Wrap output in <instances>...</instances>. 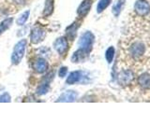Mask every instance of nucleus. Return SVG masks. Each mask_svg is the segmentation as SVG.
I'll use <instances>...</instances> for the list:
<instances>
[{"label":"nucleus","mask_w":150,"mask_h":140,"mask_svg":"<svg viewBox=\"0 0 150 140\" xmlns=\"http://www.w3.org/2000/svg\"><path fill=\"white\" fill-rule=\"evenodd\" d=\"M29 10H27V11H25V12H23L22 15L19 17V19L17 20V23L19 25H23V24H25V22L27 21V19H28V17H29Z\"/></svg>","instance_id":"nucleus-21"},{"label":"nucleus","mask_w":150,"mask_h":140,"mask_svg":"<svg viewBox=\"0 0 150 140\" xmlns=\"http://www.w3.org/2000/svg\"><path fill=\"white\" fill-rule=\"evenodd\" d=\"M50 90V85L48 82H45V83H42L38 87L37 89V93L39 95H43L45 93H47Z\"/></svg>","instance_id":"nucleus-18"},{"label":"nucleus","mask_w":150,"mask_h":140,"mask_svg":"<svg viewBox=\"0 0 150 140\" xmlns=\"http://www.w3.org/2000/svg\"><path fill=\"white\" fill-rule=\"evenodd\" d=\"M83 78V72L73 71L69 75L66 82H67V84H74V83L80 82Z\"/></svg>","instance_id":"nucleus-12"},{"label":"nucleus","mask_w":150,"mask_h":140,"mask_svg":"<svg viewBox=\"0 0 150 140\" xmlns=\"http://www.w3.org/2000/svg\"><path fill=\"white\" fill-rule=\"evenodd\" d=\"M138 83L139 85L144 89L150 88V74L144 73L138 78Z\"/></svg>","instance_id":"nucleus-13"},{"label":"nucleus","mask_w":150,"mask_h":140,"mask_svg":"<svg viewBox=\"0 0 150 140\" xmlns=\"http://www.w3.org/2000/svg\"><path fill=\"white\" fill-rule=\"evenodd\" d=\"M111 1L112 0H100V2H98V7H97V12L101 13L108 6H109Z\"/></svg>","instance_id":"nucleus-19"},{"label":"nucleus","mask_w":150,"mask_h":140,"mask_svg":"<svg viewBox=\"0 0 150 140\" xmlns=\"http://www.w3.org/2000/svg\"><path fill=\"white\" fill-rule=\"evenodd\" d=\"M33 67H34V70L37 73H40V74L44 73L47 71V69H48V63H47V61L45 59L39 58L35 61Z\"/></svg>","instance_id":"nucleus-9"},{"label":"nucleus","mask_w":150,"mask_h":140,"mask_svg":"<svg viewBox=\"0 0 150 140\" xmlns=\"http://www.w3.org/2000/svg\"><path fill=\"white\" fill-rule=\"evenodd\" d=\"M114 56H115V48H114V47H110V48H108V50H106V52H105V58H106L107 62L109 64H111L112 62Z\"/></svg>","instance_id":"nucleus-20"},{"label":"nucleus","mask_w":150,"mask_h":140,"mask_svg":"<svg viewBox=\"0 0 150 140\" xmlns=\"http://www.w3.org/2000/svg\"><path fill=\"white\" fill-rule=\"evenodd\" d=\"M134 10L138 15L145 16L150 11V5L146 0H138L134 5Z\"/></svg>","instance_id":"nucleus-4"},{"label":"nucleus","mask_w":150,"mask_h":140,"mask_svg":"<svg viewBox=\"0 0 150 140\" xmlns=\"http://www.w3.org/2000/svg\"><path fill=\"white\" fill-rule=\"evenodd\" d=\"M26 45H27L26 39H22L15 45L12 55H11V62L13 64H20V62L23 57V54H25Z\"/></svg>","instance_id":"nucleus-1"},{"label":"nucleus","mask_w":150,"mask_h":140,"mask_svg":"<svg viewBox=\"0 0 150 140\" xmlns=\"http://www.w3.org/2000/svg\"><path fill=\"white\" fill-rule=\"evenodd\" d=\"M67 72H68V68L67 67H61L58 71V76L60 78H64L66 75H67Z\"/></svg>","instance_id":"nucleus-23"},{"label":"nucleus","mask_w":150,"mask_h":140,"mask_svg":"<svg viewBox=\"0 0 150 140\" xmlns=\"http://www.w3.org/2000/svg\"><path fill=\"white\" fill-rule=\"evenodd\" d=\"M13 22V19L12 18H8V19H5V20L0 23V35L4 33L5 31H7L11 25L12 24Z\"/></svg>","instance_id":"nucleus-17"},{"label":"nucleus","mask_w":150,"mask_h":140,"mask_svg":"<svg viewBox=\"0 0 150 140\" xmlns=\"http://www.w3.org/2000/svg\"><path fill=\"white\" fill-rule=\"evenodd\" d=\"M91 6H92L91 0H83L78 8V10H77L78 15L81 17H86L87 15V13L89 12V10H90Z\"/></svg>","instance_id":"nucleus-10"},{"label":"nucleus","mask_w":150,"mask_h":140,"mask_svg":"<svg viewBox=\"0 0 150 140\" xmlns=\"http://www.w3.org/2000/svg\"><path fill=\"white\" fill-rule=\"evenodd\" d=\"M0 102L1 103H8L11 102V95L8 94V92H5L3 93L2 95H0Z\"/></svg>","instance_id":"nucleus-22"},{"label":"nucleus","mask_w":150,"mask_h":140,"mask_svg":"<svg viewBox=\"0 0 150 140\" xmlns=\"http://www.w3.org/2000/svg\"><path fill=\"white\" fill-rule=\"evenodd\" d=\"M88 51L84 50L83 49H79L77 51H75L73 53L72 57H71V61L73 63H81L86 61V58L88 57Z\"/></svg>","instance_id":"nucleus-11"},{"label":"nucleus","mask_w":150,"mask_h":140,"mask_svg":"<svg viewBox=\"0 0 150 140\" xmlns=\"http://www.w3.org/2000/svg\"><path fill=\"white\" fill-rule=\"evenodd\" d=\"M78 96V93L74 91H67L63 92L62 94H61L59 96V98L57 99L58 103H70V102H74L75 100H76V98Z\"/></svg>","instance_id":"nucleus-7"},{"label":"nucleus","mask_w":150,"mask_h":140,"mask_svg":"<svg viewBox=\"0 0 150 140\" xmlns=\"http://www.w3.org/2000/svg\"><path fill=\"white\" fill-rule=\"evenodd\" d=\"M54 47L55 50L57 51L59 54L62 55L65 51L68 50V47H69L67 38H66V37H59V38H57L54 41Z\"/></svg>","instance_id":"nucleus-6"},{"label":"nucleus","mask_w":150,"mask_h":140,"mask_svg":"<svg viewBox=\"0 0 150 140\" xmlns=\"http://www.w3.org/2000/svg\"><path fill=\"white\" fill-rule=\"evenodd\" d=\"M45 31L40 27H35L33 28L30 35V40L33 44H38L40 41H42L45 37Z\"/></svg>","instance_id":"nucleus-5"},{"label":"nucleus","mask_w":150,"mask_h":140,"mask_svg":"<svg viewBox=\"0 0 150 140\" xmlns=\"http://www.w3.org/2000/svg\"><path fill=\"white\" fill-rule=\"evenodd\" d=\"M144 45L142 42H136L132 46L130 47V54L133 56L134 58H139L144 53Z\"/></svg>","instance_id":"nucleus-8"},{"label":"nucleus","mask_w":150,"mask_h":140,"mask_svg":"<svg viewBox=\"0 0 150 140\" xmlns=\"http://www.w3.org/2000/svg\"><path fill=\"white\" fill-rule=\"evenodd\" d=\"M95 41V36H94L90 31H87L81 36L79 40L80 49H83L84 50L90 52L92 50V47Z\"/></svg>","instance_id":"nucleus-2"},{"label":"nucleus","mask_w":150,"mask_h":140,"mask_svg":"<svg viewBox=\"0 0 150 140\" xmlns=\"http://www.w3.org/2000/svg\"><path fill=\"white\" fill-rule=\"evenodd\" d=\"M53 11H54V0H46L42 15L44 17H48L53 13Z\"/></svg>","instance_id":"nucleus-15"},{"label":"nucleus","mask_w":150,"mask_h":140,"mask_svg":"<svg viewBox=\"0 0 150 140\" xmlns=\"http://www.w3.org/2000/svg\"><path fill=\"white\" fill-rule=\"evenodd\" d=\"M78 28H79V24L77 22H73L71 25H69L67 28V30H66V34H67V36L70 40H73L75 36H76Z\"/></svg>","instance_id":"nucleus-14"},{"label":"nucleus","mask_w":150,"mask_h":140,"mask_svg":"<svg viewBox=\"0 0 150 140\" xmlns=\"http://www.w3.org/2000/svg\"><path fill=\"white\" fill-rule=\"evenodd\" d=\"M133 78H134V74L130 70H123L117 76L118 82L122 86H128L133 80Z\"/></svg>","instance_id":"nucleus-3"},{"label":"nucleus","mask_w":150,"mask_h":140,"mask_svg":"<svg viewBox=\"0 0 150 140\" xmlns=\"http://www.w3.org/2000/svg\"><path fill=\"white\" fill-rule=\"evenodd\" d=\"M13 1L18 5H25L27 0H13Z\"/></svg>","instance_id":"nucleus-24"},{"label":"nucleus","mask_w":150,"mask_h":140,"mask_svg":"<svg viewBox=\"0 0 150 140\" xmlns=\"http://www.w3.org/2000/svg\"><path fill=\"white\" fill-rule=\"evenodd\" d=\"M125 1L126 0H118V1L114 5V7H112V12L115 17H117L120 14L122 8H123L124 5H125Z\"/></svg>","instance_id":"nucleus-16"}]
</instances>
